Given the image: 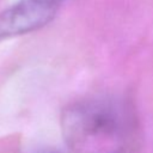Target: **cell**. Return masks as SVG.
I'll return each mask as SVG.
<instances>
[{"mask_svg": "<svg viewBox=\"0 0 153 153\" xmlns=\"http://www.w3.org/2000/svg\"><path fill=\"white\" fill-rule=\"evenodd\" d=\"M30 153H60L55 149H51V148H39V149H36V151H32Z\"/></svg>", "mask_w": 153, "mask_h": 153, "instance_id": "cell-3", "label": "cell"}, {"mask_svg": "<svg viewBox=\"0 0 153 153\" xmlns=\"http://www.w3.org/2000/svg\"><path fill=\"white\" fill-rule=\"evenodd\" d=\"M61 131L72 153H139L142 141L133 102L116 94L90 96L67 105Z\"/></svg>", "mask_w": 153, "mask_h": 153, "instance_id": "cell-1", "label": "cell"}, {"mask_svg": "<svg viewBox=\"0 0 153 153\" xmlns=\"http://www.w3.org/2000/svg\"><path fill=\"white\" fill-rule=\"evenodd\" d=\"M63 0H18L0 13V42L47 25Z\"/></svg>", "mask_w": 153, "mask_h": 153, "instance_id": "cell-2", "label": "cell"}]
</instances>
